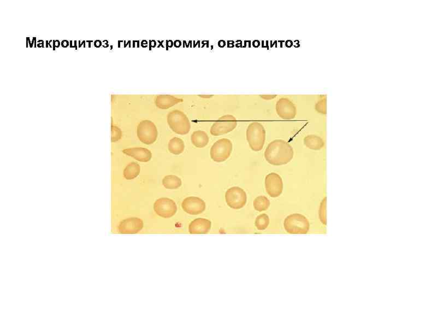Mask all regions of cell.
<instances>
[{"label": "cell", "mask_w": 437, "mask_h": 328, "mask_svg": "<svg viewBox=\"0 0 437 328\" xmlns=\"http://www.w3.org/2000/svg\"><path fill=\"white\" fill-rule=\"evenodd\" d=\"M294 150L288 142L283 140H275L267 147L265 158L269 164L281 166L290 163L294 157Z\"/></svg>", "instance_id": "cell-1"}, {"label": "cell", "mask_w": 437, "mask_h": 328, "mask_svg": "<svg viewBox=\"0 0 437 328\" xmlns=\"http://www.w3.org/2000/svg\"><path fill=\"white\" fill-rule=\"evenodd\" d=\"M122 136V132L121 129L117 127H112L111 141L112 142H116L121 140Z\"/></svg>", "instance_id": "cell-24"}, {"label": "cell", "mask_w": 437, "mask_h": 328, "mask_svg": "<svg viewBox=\"0 0 437 328\" xmlns=\"http://www.w3.org/2000/svg\"><path fill=\"white\" fill-rule=\"evenodd\" d=\"M162 182L163 186L168 189H177L180 188L182 184L181 179L175 175L165 176Z\"/></svg>", "instance_id": "cell-20"}, {"label": "cell", "mask_w": 437, "mask_h": 328, "mask_svg": "<svg viewBox=\"0 0 437 328\" xmlns=\"http://www.w3.org/2000/svg\"><path fill=\"white\" fill-rule=\"evenodd\" d=\"M123 152L141 162H148L152 158V152L146 148L135 147L125 149Z\"/></svg>", "instance_id": "cell-14"}, {"label": "cell", "mask_w": 437, "mask_h": 328, "mask_svg": "<svg viewBox=\"0 0 437 328\" xmlns=\"http://www.w3.org/2000/svg\"><path fill=\"white\" fill-rule=\"evenodd\" d=\"M168 148L170 153L178 156V155L182 154L184 151V141L180 138H173L169 143Z\"/></svg>", "instance_id": "cell-19"}, {"label": "cell", "mask_w": 437, "mask_h": 328, "mask_svg": "<svg viewBox=\"0 0 437 328\" xmlns=\"http://www.w3.org/2000/svg\"><path fill=\"white\" fill-rule=\"evenodd\" d=\"M167 122L170 128L177 134L184 135L188 134L191 126L188 118L179 111H173L167 117Z\"/></svg>", "instance_id": "cell-4"}, {"label": "cell", "mask_w": 437, "mask_h": 328, "mask_svg": "<svg viewBox=\"0 0 437 328\" xmlns=\"http://www.w3.org/2000/svg\"><path fill=\"white\" fill-rule=\"evenodd\" d=\"M191 142L197 148L206 147L209 142V137L205 131H196L191 135Z\"/></svg>", "instance_id": "cell-16"}, {"label": "cell", "mask_w": 437, "mask_h": 328, "mask_svg": "<svg viewBox=\"0 0 437 328\" xmlns=\"http://www.w3.org/2000/svg\"><path fill=\"white\" fill-rule=\"evenodd\" d=\"M270 201L265 196H259L254 200L253 205L255 210L257 211H265L268 209L270 206Z\"/></svg>", "instance_id": "cell-21"}, {"label": "cell", "mask_w": 437, "mask_h": 328, "mask_svg": "<svg viewBox=\"0 0 437 328\" xmlns=\"http://www.w3.org/2000/svg\"><path fill=\"white\" fill-rule=\"evenodd\" d=\"M237 125L236 119L231 115H226L220 118L211 127L210 132L213 136L226 134L234 130Z\"/></svg>", "instance_id": "cell-8"}, {"label": "cell", "mask_w": 437, "mask_h": 328, "mask_svg": "<svg viewBox=\"0 0 437 328\" xmlns=\"http://www.w3.org/2000/svg\"><path fill=\"white\" fill-rule=\"evenodd\" d=\"M265 184L266 192L272 198H277L282 194L283 182L282 178L276 173L272 172L267 175Z\"/></svg>", "instance_id": "cell-10"}, {"label": "cell", "mask_w": 437, "mask_h": 328, "mask_svg": "<svg viewBox=\"0 0 437 328\" xmlns=\"http://www.w3.org/2000/svg\"><path fill=\"white\" fill-rule=\"evenodd\" d=\"M183 210L191 215H197L206 210V203L198 197L190 196L185 199L182 202Z\"/></svg>", "instance_id": "cell-11"}, {"label": "cell", "mask_w": 437, "mask_h": 328, "mask_svg": "<svg viewBox=\"0 0 437 328\" xmlns=\"http://www.w3.org/2000/svg\"><path fill=\"white\" fill-rule=\"evenodd\" d=\"M269 224V218L267 214H261L255 220V226L259 230H265Z\"/></svg>", "instance_id": "cell-22"}, {"label": "cell", "mask_w": 437, "mask_h": 328, "mask_svg": "<svg viewBox=\"0 0 437 328\" xmlns=\"http://www.w3.org/2000/svg\"><path fill=\"white\" fill-rule=\"evenodd\" d=\"M247 140L251 150L259 152L262 150L266 141V130L257 122L251 123L247 130Z\"/></svg>", "instance_id": "cell-2"}, {"label": "cell", "mask_w": 437, "mask_h": 328, "mask_svg": "<svg viewBox=\"0 0 437 328\" xmlns=\"http://www.w3.org/2000/svg\"><path fill=\"white\" fill-rule=\"evenodd\" d=\"M158 136V129L152 122L143 121L138 125L137 136L143 144L148 145L154 144Z\"/></svg>", "instance_id": "cell-6"}, {"label": "cell", "mask_w": 437, "mask_h": 328, "mask_svg": "<svg viewBox=\"0 0 437 328\" xmlns=\"http://www.w3.org/2000/svg\"><path fill=\"white\" fill-rule=\"evenodd\" d=\"M284 226L287 232L291 234H307L310 228L307 218L298 213L287 216L284 220Z\"/></svg>", "instance_id": "cell-3"}, {"label": "cell", "mask_w": 437, "mask_h": 328, "mask_svg": "<svg viewBox=\"0 0 437 328\" xmlns=\"http://www.w3.org/2000/svg\"><path fill=\"white\" fill-rule=\"evenodd\" d=\"M233 146L231 141L227 139L219 140L211 149V157L215 162H224L232 153Z\"/></svg>", "instance_id": "cell-5"}, {"label": "cell", "mask_w": 437, "mask_h": 328, "mask_svg": "<svg viewBox=\"0 0 437 328\" xmlns=\"http://www.w3.org/2000/svg\"><path fill=\"white\" fill-rule=\"evenodd\" d=\"M154 210L159 216L170 218L175 215L177 211V206L173 200L163 198L155 202Z\"/></svg>", "instance_id": "cell-9"}, {"label": "cell", "mask_w": 437, "mask_h": 328, "mask_svg": "<svg viewBox=\"0 0 437 328\" xmlns=\"http://www.w3.org/2000/svg\"><path fill=\"white\" fill-rule=\"evenodd\" d=\"M210 220L205 218L196 219L190 223L189 231L191 234H205L211 228Z\"/></svg>", "instance_id": "cell-15"}, {"label": "cell", "mask_w": 437, "mask_h": 328, "mask_svg": "<svg viewBox=\"0 0 437 328\" xmlns=\"http://www.w3.org/2000/svg\"><path fill=\"white\" fill-rule=\"evenodd\" d=\"M225 200L227 205L232 209L239 210L246 205L247 196L241 188L233 187L226 191Z\"/></svg>", "instance_id": "cell-7"}, {"label": "cell", "mask_w": 437, "mask_h": 328, "mask_svg": "<svg viewBox=\"0 0 437 328\" xmlns=\"http://www.w3.org/2000/svg\"><path fill=\"white\" fill-rule=\"evenodd\" d=\"M326 198H325L321 202L319 209V218L321 222L326 224Z\"/></svg>", "instance_id": "cell-23"}, {"label": "cell", "mask_w": 437, "mask_h": 328, "mask_svg": "<svg viewBox=\"0 0 437 328\" xmlns=\"http://www.w3.org/2000/svg\"><path fill=\"white\" fill-rule=\"evenodd\" d=\"M143 228V220L139 218L132 217L124 219L118 226L119 233L123 234H135L142 230Z\"/></svg>", "instance_id": "cell-12"}, {"label": "cell", "mask_w": 437, "mask_h": 328, "mask_svg": "<svg viewBox=\"0 0 437 328\" xmlns=\"http://www.w3.org/2000/svg\"><path fill=\"white\" fill-rule=\"evenodd\" d=\"M276 110L279 116L284 119H292L296 115V107L288 100H279L276 106Z\"/></svg>", "instance_id": "cell-13"}, {"label": "cell", "mask_w": 437, "mask_h": 328, "mask_svg": "<svg viewBox=\"0 0 437 328\" xmlns=\"http://www.w3.org/2000/svg\"><path fill=\"white\" fill-rule=\"evenodd\" d=\"M63 45L64 47H66V46L68 45V43L67 41H64L63 43Z\"/></svg>", "instance_id": "cell-25"}, {"label": "cell", "mask_w": 437, "mask_h": 328, "mask_svg": "<svg viewBox=\"0 0 437 328\" xmlns=\"http://www.w3.org/2000/svg\"><path fill=\"white\" fill-rule=\"evenodd\" d=\"M140 171V165L139 164L136 162H131L124 169V177L128 180H133L139 175Z\"/></svg>", "instance_id": "cell-18"}, {"label": "cell", "mask_w": 437, "mask_h": 328, "mask_svg": "<svg viewBox=\"0 0 437 328\" xmlns=\"http://www.w3.org/2000/svg\"><path fill=\"white\" fill-rule=\"evenodd\" d=\"M55 45H56V46L59 45V43L58 41H56V42Z\"/></svg>", "instance_id": "cell-26"}, {"label": "cell", "mask_w": 437, "mask_h": 328, "mask_svg": "<svg viewBox=\"0 0 437 328\" xmlns=\"http://www.w3.org/2000/svg\"><path fill=\"white\" fill-rule=\"evenodd\" d=\"M304 144L311 150L318 151L324 147L325 143L320 137L310 135L304 138Z\"/></svg>", "instance_id": "cell-17"}]
</instances>
